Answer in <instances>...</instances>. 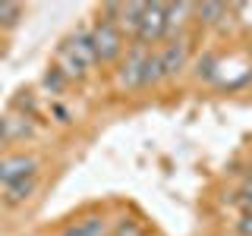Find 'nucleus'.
<instances>
[{
  "label": "nucleus",
  "instance_id": "obj_1",
  "mask_svg": "<svg viewBox=\"0 0 252 236\" xmlns=\"http://www.w3.org/2000/svg\"><path fill=\"white\" fill-rule=\"evenodd\" d=\"M98 63L92 51V41H89V31H76V35H69L63 47L57 51V69L66 79H82L89 69Z\"/></svg>",
  "mask_w": 252,
  "mask_h": 236
},
{
  "label": "nucleus",
  "instance_id": "obj_2",
  "mask_svg": "<svg viewBox=\"0 0 252 236\" xmlns=\"http://www.w3.org/2000/svg\"><path fill=\"white\" fill-rule=\"evenodd\" d=\"M89 41H92V51H94V57H98V63H110V60H117L123 54V31L117 29V22H110V19H101L98 26H94L89 31Z\"/></svg>",
  "mask_w": 252,
  "mask_h": 236
},
{
  "label": "nucleus",
  "instance_id": "obj_3",
  "mask_svg": "<svg viewBox=\"0 0 252 236\" xmlns=\"http://www.w3.org/2000/svg\"><path fill=\"white\" fill-rule=\"evenodd\" d=\"M164 6L167 3H145V13H142V22L136 29V38L142 47L161 41L167 35V16H164Z\"/></svg>",
  "mask_w": 252,
  "mask_h": 236
},
{
  "label": "nucleus",
  "instance_id": "obj_4",
  "mask_svg": "<svg viewBox=\"0 0 252 236\" xmlns=\"http://www.w3.org/2000/svg\"><path fill=\"white\" fill-rule=\"evenodd\" d=\"M148 54H152V51L142 47V44H136L129 54H126V60L120 63V73H117V85H120V88H142Z\"/></svg>",
  "mask_w": 252,
  "mask_h": 236
},
{
  "label": "nucleus",
  "instance_id": "obj_5",
  "mask_svg": "<svg viewBox=\"0 0 252 236\" xmlns=\"http://www.w3.org/2000/svg\"><path fill=\"white\" fill-rule=\"evenodd\" d=\"M158 60H161L164 79L180 76L186 69V63H189V41H186V38H170V41L158 51Z\"/></svg>",
  "mask_w": 252,
  "mask_h": 236
},
{
  "label": "nucleus",
  "instance_id": "obj_6",
  "mask_svg": "<svg viewBox=\"0 0 252 236\" xmlns=\"http://www.w3.org/2000/svg\"><path fill=\"white\" fill-rule=\"evenodd\" d=\"M26 177H38V157L32 154H10L0 161V186H13Z\"/></svg>",
  "mask_w": 252,
  "mask_h": 236
},
{
  "label": "nucleus",
  "instance_id": "obj_7",
  "mask_svg": "<svg viewBox=\"0 0 252 236\" xmlns=\"http://www.w3.org/2000/svg\"><path fill=\"white\" fill-rule=\"evenodd\" d=\"M63 236H107V220L101 214H89V217L76 220L73 227H66Z\"/></svg>",
  "mask_w": 252,
  "mask_h": 236
},
{
  "label": "nucleus",
  "instance_id": "obj_8",
  "mask_svg": "<svg viewBox=\"0 0 252 236\" xmlns=\"http://www.w3.org/2000/svg\"><path fill=\"white\" fill-rule=\"evenodd\" d=\"M35 189H38V177H26V179H19V183L6 186L3 202L6 205H22V202H29L32 195H35Z\"/></svg>",
  "mask_w": 252,
  "mask_h": 236
},
{
  "label": "nucleus",
  "instance_id": "obj_9",
  "mask_svg": "<svg viewBox=\"0 0 252 236\" xmlns=\"http://www.w3.org/2000/svg\"><path fill=\"white\" fill-rule=\"evenodd\" d=\"M189 13H195V6H189V3H167L164 6V16H167V35H173V31L183 26Z\"/></svg>",
  "mask_w": 252,
  "mask_h": 236
},
{
  "label": "nucleus",
  "instance_id": "obj_10",
  "mask_svg": "<svg viewBox=\"0 0 252 236\" xmlns=\"http://www.w3.org/2000/svg\"><path fill=\"white\" fill-rule=\"evenodd\" d=\"M195 16H199L205 26H218L227 16V6L224 3H202V6H195Z\"/></svg>",
  "mask_w": 252,
  "mask_h": 236
},
{
  "label": "nucleus",
  "instance_id": "obj_11",
  "mask_svg": "<svg viewBox=\"0 0 252 236\" xmlns=\"http://www.w3.org/2000/svg\"><path fill=\"white\" fill-rule=\"evenodd\" d=\"M22 19V6L13 0H0V29H13Z\"/></svg>",
  "mask_w": 252,
  "mask_h": 236
},
{
  "label": "nucleus",
  "instance_id": "obj_12",
  "mask_svg": "<svg viewBox=\"0 0 252 236\" xmlns=\"http://www.w3.org/2000/svg\"><path fill=\"white\" fill-rule=\"evenodd\" d=\"M161 79H164L161 60H158V54L152 51V54H148V60H145V79H142V85H158Z\"/></svg>",
  "mask_w": 252,
  "mask_h": 236
},
{
  "label": "nucleus",
  "instance_id": "obj_13",
  "mask_svg": "<svg viewBox=\"0 0 252 236\" xmlns=\"http://www.w3.org/2000/svg\"><path fill=\"white\" fill-rule=\"evenodd\" d=\"M66 82H69V79H66V76H63V73H60V69H57V66H54V69H47V73H44V88H51L54 94H57V91H63V88H66Z\"/></svg>",
  "mask_w": 252,
  "mask_h": 236
},
{
  "label": "nucleus",
  "instance_id": "obj_14",
  "mask_svg": "<svg viewBox=\"0 0 252 236\" xmlns=\"http://www.w3.org/2000/svg\"><path fill=\"white\" fill-rule=\"evenodd\" d=\"M110 236H145V233H142V227L136 224V220L126 217V220H120V224L114 227V233H110Z\"/></svg>",
  "mask_w": 252,
  "mask_h": 236
},
{
  "label": "nucleus",
  "instance_id": "obj_15",
  "mask_svg": "<svg viewBox=\"0 0 252 236\" xmlns=\"http://www.w3.org/2000/svg\"><path fill=\"white\" fill-rule=\"evenodd\" d=\"M236 202H240L243 214H252V179H246V183H243L240 195H236Z\"/></svg>",
  "mask_w": 252,
  "mask_h": 236
},
{
  "label": "nucleus",
  "instance_id": "obj_16",
  "mask_svg": "<svg viewBox=\"0 0 252 236\" xmlns=\"http://www.w3.org/2000/svg\"><path fill=\"white\" fill-rule=\"evenodd\" d=\"M236 233L252 236V214H240V220H236Z\"/></svg>",
  "mask_w": 252,
  "mask_h": 236
},
{
  "label": "nucleus",
  "instance_id": "obj_17",
  "mask_svg": "<svg viewBox=\"0 0 252 236\" xmlns=\"http://www.w3.org/2000/svg\"><path fill=\"white\" fill-rule=\"evenodd\" d=\"M6 142V120H0V145Z\"/></svg>",
  "mask_w": 252,
  "mask_h": 236
}]
</instances>
